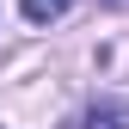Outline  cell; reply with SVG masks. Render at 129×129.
Segmentation results:
<instances>
[{"label":"cell","mask_w":129,"mask_h":129,"mask_svg":"<svg viewBox=\"0 0 129 129\" xmlns=\"http://www.w3.org/2000/svg\"><path fill=\"white\" fill-rule=\"evenodd\" d=\"M80 129H129V99H99L80 117Z\"/></svg>","instance_id":"1"},{"label":"cell","mask_w":129,"mask_h":129,"mask_svg":"<svg viewBox=\"0 0 129 129\" xmlns=\"http://www.w3.org/2000/svg\"><path fill=\"white\" fill-rule=\"evenodd\" d=\"M19 6H25V19H31V25H55L61 12H68V0H19Z\"/></svg>","instance_id":"2"},{"label":"cell","mask_w":129,"mask_h":129,"mask_svg":"<svg viewBox=\"0 0 129 129\" xmlns=\"http://www.w3.org/2000/svg\"><path fill=\"white\" fill-rule=\"evenodd\" d=\"M99 6H117V12H129V0H99Z\"/></svg>","instance_id":"3"}]
</instances>
